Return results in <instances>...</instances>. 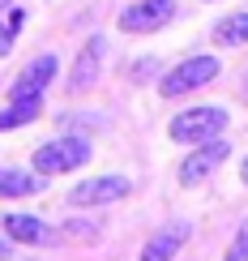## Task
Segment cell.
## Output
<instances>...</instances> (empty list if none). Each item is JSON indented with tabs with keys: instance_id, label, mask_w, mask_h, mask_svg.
Masks as SVG:
<instances>
[{
	"instance_id": "cell-1",
	"label": "cell",
	"mask_w": 248,
	"mask_h": 261,
	"mask_svg": "<svg viewBox=\"0 0 248 261\" xmlns=\"http://www.w3.org/2000/svg\"><path fill=\"white\" fill-rule=\"evenodd\" d=\"M81 163H90V141H86L81 133H69L64 128V137L56 141H43V146L35 150V171L39 176H64V171H77Z\"/></svg>"
},
{
	"instance_id": "cell-2",
	"label": "cell",
	"mask_w": 248,
	"mask_h": 261,
	"mask_svg": "<svg viewBox=\"0 0 248 261\" xmlns=\"http://www.w3.org/2000/svg\"><path fill=\"white\" fill-rule=\"evenodd\" d=\"M223 128H227V112H223V107H188V112H180L176 120L167 124V133H171V141H180V146H197V141L218 137Z\"/></svg>"
},
{
	"instance_id": "cell-3",
	"label": "cell",
	"mask_w": 248,
	"mask_h": 261,
	"mask_svg": "<svg viewBox=\"0 0 248 261\" xmlns=\"http://www.w3.org/2000/svg\"><path fill=\"white\" fill-rule=\"evenodd\" d=\"M214 77H218V56H188V60H180L176 69L163 73L158 94H163V99H180V94H188V90H201V86L214 82Z\"/></svg>"
},
{
	"instance_id": "cell-4",
	"label": "cell",
	"mask_w": 248,
	"mask_h": 261,
	"mask_svg": "<svg viewBox=\"0 0 248 261\" xmlns=\"http://www.w3.org/2000/svg\"><path fill=\"white\" fill-rule=\"evenodd\" d=\"M43 112V90L39 86H30L26 77H17L9 86V107L0 112V133H13L21 124H35Z\"/></svg>"
},
{
	"instance_id": "cell-5",
	"label": "cell",
	"mask_w": 248,
	"mask_h": 261,
	"mask_svg": "<svg viewBox=\"0 0 248 261\" xmlns=\"http://www.w3.org/2000/svg\"><path fill=\"white\" fill-rule=\"evenodd\" d=\"M231 154V146L223 137H210V141H197V150L180 163V184L184 189H192V184H206V176H214L218 171V163Z\"/></svg>"
},
{
	"instance_id": "cell-6",
	"label": "cell",
	"mask_w": 248,
	"mask_h": 261,
	"mask_svg": "<svg viewBox=\"0 0 248 261\" xmlns=\"http://www.w3.org/2000/svg\"><path fill=\"white\" fill-rule=\"evenodd\" d=\"M133 193V184L124 176H99V180H81L77 189H69V205L77 210H90V205H112V201H124Z\"/></svg>"
},
{
	"instance_id": "cell-7",
	"label": "cell",
	"mask_w": 248,
	"mask_h": 261,
	"mask_svg": "<svg viewBox=\"0 0 248 261\" xmlns=\"http://www.w3.org/2000/svg\"><path fill=\"white\" fill-rule=\"evenodd\" d=\"M176 17V0H137L120 13V30L128 35H150V30H163Z\"/></svg>"
},
{
	"instance_id": "cell-8",
	"label": "cell",
	"mask_w": 248,
	"mask_h": 261,
	"mask_svg": "<svg viewBox=\"0 0 248 261\" xmlns=\"http://www.w3.org/2000/svg\"><path fill=\"white\" fill-rule=\"evenodd\" d=\"M103 51H107V39L103 35L86 39V47L77 51V64H73V73H69V90L73 94H81V90L94 86V77H99V69H103Z\"/></svg>"
},
{
	"instance_id": "cell-9",
	"label": "cell",
	"mask_w": 248,
	"mask_h": 261,
	"mask_svg": "<svg viewBox=\"0 0 248 261\" xmlns=\"http://www.w3.org/2000/svg\"><path fill=\"white\" fill-rule=\"evenodd\" d=\"M184 240H188V223H171V227H163V231H154L146 240L142 261H171L180 248H184Z\"/></svg>"
},
{
	"instance_id": "cell-10",
	"label": "cell",
	"mask_w": 248,
	"mask_h": 261,
	"mask_svg": "<svg viewBox=\"0 0 248 261\" xmlns=\"http://www.w3.org/2000/svg\"><path fill=\"white\" fill-rule=\"evenodd\" d=\"M0 227H5V236L13 244H47L51 240V227L43 219H35V214H5Z\"/></svg>"
},
{
	"instance_id": "cell-11",
	"label": "cell",
	"mask_w": 248,
	"mask_h": 261,
	"mask_svg": "<svg viewBox=\"0 0 248 261\" xmlns=\"http://www.w3.org/2000/svg\"><path fill=\"white\" fill-rule=\"evenodd\" d=\"M43 180L39 171H17V167H0V197H35L43 193Z\"/></svg>"
},
{
	"instance_id": "cell-12",
	"label": "cell",
	"mask_w": 248,
	"mask_h": 261,
	"mask_svg": "<svg viewBox=\"0 0 248 261\" xmlns=\"http://www.w3.org/2000/svg\"><path fill=\"white\" fill-rule=\"evenodd\" d=\"M214 43L218 47H244L248 43V13H231L214 26Z\"/></svg>"
},
{
	"instance_id": "cell-13",
	"label": "cell",
	"mask_w": 248,
	"mask_h": 261,
	"mask_svg": "<svg viewBox=\"0 0 248 261\" xmlns=\"http://www.w3.org/2000/svg\"><path fill=\"white\" fill-rule=\"evenodd\" d=\"M21 77H26L30 86H39V90H43V86L56 77V56H35V60L26 64V73H21Z\"/></svg>"
},
{
	"instance_id": "cell-14",
	"label": "cell",
	"mask_w": 248,
	"mask_h": 261,
	"mask_svg": "<svg viewBox=\"0 0 248 261\" xmlns=\"http://www.w3.org/2000/svg\"><path fill=\"white\" fill-rule=\"evenodd\" d=\"M64 240H99V227L90 219H69L64 223Z\"/></svg>"
},
{
	"instance_id": "cell-15",
	"label": "cell",
	"mask_w": 248,
	"mask_h": 261,
	"mask_svg": "<svg viewBox=\"0 0 248 261\" xmlns=\"http://www.w3.org/2000/svg\"><path fill=\"white\" fill-rule=\"evenodd\" d=\"M223 261H248V223H240V231H235V240H231Z\"/></svg>"
},
{
	"instance_id": "cell-16",
	"label": "cell",
	"mask_w": 248,
	"mask_h": 261,
	"mask_svg": "<svg viewBox=\"0 0 248 261\" xmlns=\"http://www.w3.org/2000/svg\"><path fill=\"white\" fill-rule=\"evenodd\" d=\"M128 73H133L137 82H150V77H154V73H158V60H154V56H146V60H137V64H133V69H128Z\"/></svg>"
},
{
	"instance_id": "cell-17",
	"label": "cell",
	"mask_w": 248,
	"mask_h": 261,
	"mask_svg": "<svg viewBox=\"0 0 248 261\" xmlns=\"http://www.w3.org/2000/svg\"><path fill=\"white\" fill-rule=\"evenodd\" d=\"M13 39H17V35H13V30L5 26V21H0V60H5L9 51H13Z\"/></svg>"
},
{
	"instance_id": "cell-18",
	"label": "cell",
	"mask_w": 248,
	"mask_h": 261,
	"mask_svg": "<svg viewBox=\"0 0 248 261\" xmlns=\"http://www.w3.org/2000/svg\"><path fill=\"white\" fill-rule=\"evenodd\" d=\"M5 26L13 30V35H17V30L26 26V13H21V9H9V17H5Z\"/></svg>"
},
{
	"instance_id": "cell-19",
	"label": "cell",
	"mask_w": 248,
	"mask_h": 261,
	"mask_svg": "<svg viewBox=\"0 0 248 261\" xmlns=\"http://www.w3.org/2000/svg\"><path fill=\"white\" fill-rule=\"evenodd\" d=\"M240 180L248 184V154H244V163H240Z\"/></svg>"
},
{
	"instance_id": "cell-20",
	"label": "cell",
	"mask_w": 248,
	"mask_h": 261,
	"mask_svg": "<svg viewBox=\"0 0 248 261\" xmlns=\"http://www.w3.org/2000/svg\"><path fill=\"white\" fill-rule=\"evenodd\" d=\"M0 261H9V248H5V244H0Z\"/></svg>"
},
{
	"instance_id": "cell-21",
	"label": "cell",
	"mask_w": 248,
	"mask_h": 261,
	"mask_svg": "<svg viewBox=\"0 0 248 261\" xmlns=\"http://www.w3.org/2000/svg\"><path fill=\"white\" fill-rule=\"evenodd\" d=\"M5 5H13V0H0V9H5Z\"/></svg>"
},
{
	"instance_id": "cell-22",
	"label": "cell",
	"mask_w": 248,
	"mask_h": 261,
	"mask_svg": "<svg viewBox=\"0 0 248 261\" xmlns=\"http://www.w3.org/2000/svg\"><path fill=\"white\" fill-rule=\"evenodd\" d=\"M201 5H214V0H201Z\"/></svg>"
}]
</instances>
